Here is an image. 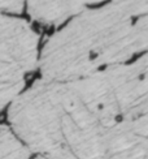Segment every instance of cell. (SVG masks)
<instances>
[{"label": "cell", "instance_id": "cell-1", "mask_svg": "<svg viewBox=\"0 0 148 159\" xmlns=\"http://www.w3.org/2000/svg\"><path fill=\"white\" fill-rule=\"evenodd\" d=\"M144 56V52L143 51H139V52H135V54H133L129 59H127L126 60V65H130V64H134V63H137L138 60H140V59H142Z\"/></svg>", "mask_w": 148, "mask_h": 159}, {"label": "cell", "instance_id": "cell-2", "mask_svg": "<svg viewBox=\"0 0 148 159\" xmlns=\"http://www.w3.org/2000/svg\"><path fill=\"white\" fill-rule=\"evenodd\" d=\"M116 121L117 123H121V121H124V115L122 114H120L117 117H116Z\"/></svg>", "mask_w": 148, "mask_h": 159}]
</instances>
